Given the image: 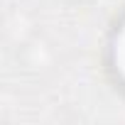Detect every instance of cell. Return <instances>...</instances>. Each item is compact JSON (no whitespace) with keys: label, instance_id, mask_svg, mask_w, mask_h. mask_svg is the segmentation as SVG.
I'll use <instances>...</instances> for the list:
<instances>
[{"label":"cell","instance_id":"cell-1","mask_svg":"<svg viewBox=\"0 0 125 125\" xmlns=\"http://www.w3.org/2000/svg\"><path fill=\"white\" fill-rule=\"evenodd\" d=\"M110 59H113V69L118 74V79L125 83V22L120 25L115 39H113V49H110Z\"/></svg>","mask_w":125,"mask_h":125}]
</instances>
